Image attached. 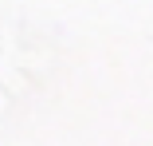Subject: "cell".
I'll use <instances>...</instances> for the list:
<instances>
[]
</instances>
